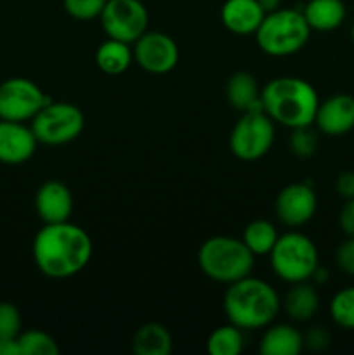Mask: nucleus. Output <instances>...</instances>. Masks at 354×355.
<instances>
[{
    "label": "nucleus",
    "mask_w": 354,
    "mask_h": 355,
    "mask_svg": "<svg viewBox=\"0 0 354 355\" xmlns=\"http://www.w3.org/2000/svg\"><path fill=\"white\" fill-rule=\"evenodd\" d=\"M274 144V121L264 107L242 113L229 135L231 153L242 162H255L266 156Z\"/></svg>",
    "instance_id": "nucleus-7"
},
{
    "label": "nucleus",
    "mask_w": 354,
    "mask_h": 355,
    "mask_svg": "<svg viewBox=\"0 0 354 355\" xmlns=\"http://www.w3.org/2000/svg\"><path fill=\"white\" fill-rule=\"evenodd\" d=\"M108 0H62L65 10L78 21H90L101 16Z\"/></svg>",
    "instance_id": "nucleus-28"
},
{
    "label": "nucleus",
    "mask_w": 354,
    "mask_h": 355,
    "mask_svg": "<svg viewBox=\"0 0 354 355\" xmlns=\"http://www.w3.org/2000/svg\"><path fill=\"white\" fill-rule=\"evenodd\" d=\"M302 349L304 335L288 324L267 326L259 345V352L262 355H298Z\"/></svg>",
    "instance_id": "nucleus-17"
},
{
    "label": "nucleus",
    "mask_w": 354,
    "mask_h": 355,
    "mask_svg": "<svg viewBox=\"0 0 354 355\" xmlns=\"http://www.w3.org/2000/svg\"><path fill=\"white\" fill-rule=\"evenodd\" d=\"M351 37H353V42H354V24H353V30H351Z\"/></svg>",
    "instance_id": "nucleus-37"
},
{
    "label": "nucleus",
    "mask_w": 354,
    "mask_h": 355,
    "mask_svg": "<svg viewBox=\"0 0 354 355\" xmlns=\"http://www.w3.org/2000/svg\"><path fill=\"white\" fill-rule=\"evenodd\" d=\"M335 189L346 200L354 198V172H342L335 180Z\"/></svg>",
    "instance_id": "nucleus-33"
},
{
    "label": "nucleus",
    "mask_w": 354,
    "mask_h": 355,
    "mask_svg": "<svg viewBox=\"0 0 354 355\" xmlns=\"http://www.w3.org/2000/svg\"><path fill=\"white\" fill-rule=\"evenodd\" d=\"M281 307L294 321H309L314 318L319 309L318 290L314 288V284L307 283V281L294 283L281 300Z\"/></svg>",
    "instance_id": "nucleus-18"
},
{
    "label": "nucleus",
    "mask_w": 354,
    "mask_h": 355,
    "mask_svg": "<svg viewBox=\"0 0 354 355\" xmlns=\"http://www.w3.org/2000/svg\"><path fill=\"white\" fill-rule=\"evenodd\" d=\"M333 322L344 329H354V286L340 290L330 302Z\"/></svg>",
    "instance_id": "nucleus-26"
},
{
    "label": "nucleus",
    "mask_w": 354,
    "mask_h": 355,
    "mask_svg": "<svg viewBox=\"0 0 354 355\" xmlns=\"http://www.w3.org/2000/svg\"><path fill=\"white\" fill-rule=\"evenodd\" d=\"M318 134L312 130L311 125L294 128L290 135V148L298 158H309V156L314 155L316 149H318Z\"/></svg>",
    "instance_id": "nucleus-27"
},
{
    "label": "nucleus",
    "mask_w": 354,
    "mask_h": 355,
    "mask_svg": "<svg viewBox=\"0 0 354 355\" xmlns=\"http://www.w3.org/2000/svg\"><path fill=\"white\" fill-rule=\"evenodd\" d=\"M281 300L269 283L246 276L229 284L224 295V312L239 329H260L274 321Z\"/></svg>",
    "instance_id": "nucleus-3"
},
{
    "label": "nucleus",
    "mask_w": 354,
    "mask_h": 355,
    "mask_svg": "<svg viewBox=\"0 0 354 355\" xmlns=\"http://www.w3.org/2000/svg\"><path fill=\"white\" fill-rule=\"evenodd\" d=\"M301 10L311 31L337 30L346 19V3L342 0H309Z\"/></svg>",
    "instance_id": "nucleus-19"
},
{
    "label": "nucleus",
    "mask_w": 354,
    "mask_h": 355,
    "mask_svg": "<svg viewBox=\"0 0 354 355\" xmlns=\"http://www.w3.org/2000/svg\"><path fill=\"white\" fill-rule=\"evenodd\" d=\"M328 279H330V272L321 266L316 267V270L311 276V281H314V284H325L328 283Z\"/></svg>",
    "instance_id": "nucleus-35"
},
{
    "label": "nucleus",
    "mask_w": 354,
    "mask_h": 355,
    "mask_svg": "<svg viewBox=\"0 0 354 355\" xmlns=\"http://www.w3.org/2000/svg\"><path fill=\"white\" fill-rule=\"evenodd\" d=\"M339 224L347 238H354V198L347 200V203L340 210Z\"/></svg>",
    "instance_id": "nucleus-32"
},
{
    "label": "nucleus",
    "mask_w": 354,
    "mask_h": 355,
    "mask_svg": "<svg viewBox=\"0 0 354 355\" xmlns=\"http://www.w3.org/2000/svg\"><path fill=\"white\" fill-rule=\"evenodd\" d=\"M134 44L135 62L153 75H165L179 62V47L162 31H146Z\"/></svg>",
    "instance_id": "nucleus-11"
},
{
    "label": "nucleus",
    "mask_w": 354,
    "mask_h": 355,
    "mask_svg": "<svg viewBox=\"0 0 354 355\" xmlns=\"http://www.w3.org/2000/svg\"><path fill=\"white\" fill-rule=\"evenodd\" d=\"M314 123L319 132L339 137L354 128V97L349 94H337L319 103Z\"/></svg>",
    "instance_id": "nucleus-14"
},
{
    "label": "nucleus",
    "mask_w": 354,
    "mask_h": 355,
    "mask_svg": "<svg viewBox=\"0 0 354 355\" xmlns=\"http://www.w3.org/2000/svg\"><path fill=\"white\" fill-rule=\"evenodd\" d=\"M311 28L301 9H278L264 16L255 40L260 51L273 58L297 54L307 44Z\"/></svg>",
    "instance_id": "nucleus-5"
},
{
    "label": "nucleus",
    "mask_w": 354,
    "mask_h": 355,
    "mask_svg": "<svg viewBox=\"0 0 354 355\" xmlns=\"http://www.w3.org/2000/svg\"><path fill=\"white\" fill-rule=\"evenodd\" d=\"M33 259L44 276L66 279L85 269L92 257V239L69 220L45 224L33 239Z\"/></svg>",
    "instance_id": "nucleus-1"
},
{
    "label": "nucleus",
    "mask_w": 354,
    "mask_h": 355,
    "mask_svg": "<svg viewBox=\"0 0 354 355\" xmlns=\"http://www.w3.org/2000/svg\"><path fill=\"white\" fill-rule=\"evenodd\" d=\"M21 355H59L58 342L40 329L21 331L17 336Z\"/></svg>",
    "instance_id": "nucleus-25"
},
{
    "label": "nucleus",
    "mask_w": 354,
    "mask_h": 355,
    "mask_svg": "<svg viewBox=\"0 0 354 355\" xmlns=\"http://www.w3.org/2000/svg\"><path fill=\"white\" fill-rule=\"evenodd\" d=\"M332 342V336L325 328H312L304 335V347H307L312 352H321L326 350Z\"/></svg>",
    "instance_id": "nucleus-31"
},
{
    "label": "nucleus",
    "mask_w": 354,
    "mask_h": 355,
    "mask_svg": "<svg viewBox=\"0 0 354 355\" xmlns=\"http://www.w3.org/2000/svg\"><path fill=\"white\" fill-rule=\"evenodd\" d=\"M264 16L259 0H226L221 9L222 24L235 35H255Z\"/></svg>",
    "instance_id": "nucleus-16"
},
{
    "label": "nucleus",
    "mask_w": 354,
    "mask_h": 355,
    "mask_svg": "<svg viewBox=\"0 0 354 355\" xmlns=\"http://www.w3.org/2000/svg\"><path fill=\"white\" fill-rule=\"evenodd\" d=\"M274 274L287 283H301L311 279L319 266L316 245L301 232H287L278 238L269 253Z\"/></svg>",
    "instance_id": "nucleus-6"
},
{
    "label": "nucleus",
    "mask_w": 354,
    "mask_h": 355,
    "mask_svg": "<svg viewBox=\"0 0 354 355\" xmlns=\"http://www.w3.org/2000/svg\"><path fill=\"white\" fill-rule=\"evenodd\" d=\"M132 59H134V51L128 47V44L115 38H108L96 51V64L106 75H120L127 71L128 66L132 64Z\"/></svg>",
    "instance_id": "nucleus-22"
},
{
    "label": "nucleus",
    "mask_w": 354,
    "mask_h": 355,
    "mask_svg": "<svg viewBox=\"0 0 354 355\" xmlns=\"http://www.w3.org/2000/svg\"><path fill=\"white\" fill-rule=\"evenodd\" d=\"M260 103L274 123L294 130L314 123L319 97L314 87L305 80L297 76H278L262 87Z\"/></svg>",
    "instance_id": "nucleus-2"
},
{
    "label": "nucleus",
    "mask_w": 354,
    "mask_h": 355,
    "mask_svg": "<svg viewBox=\"0 0 354 355\" xmlns=\"http://www.w3.org/2000/svg\"><path fill=\"white\" fill-rule=\"evenodd\" d=\"M253 253L243 239L215 236L207 239L198 250V266L201 272L217 283L231 284L250 276L253 269Z\"/></svg>",
    "instance_id": "nucleus-4"
},
{
    "label": "nucleus",
    "mask_w": 354,
    "mask_h": 355,
    "mask_svg": "<svg viewBox=\"0 0 354 355\" xmlns=\"http://www.w3.org/2000/svg\"><path fill=\"white\" fill-rule=\"evenodd\" d=\"M318 198L309 184H290L276 196L274 211L278 220L287 227H302L316 214Z\"/></svg>",
    "instance_id": "nucleus-12"
},
{
    "label": "nucleus",
    "mask_w": 354,
    "mask_h": 355,
    "mask_svg": "<svg viewBox=\"0 0 354 355\" xmlns=\"http://www.w3.org/2000/svg\"><path fill=\"white\" fill-rule=\"evenodd\" d=\"M259 3L266 14L274 12V10H278L281 7V0H259Z\"/></svg>",
    "instance_id": "nucleus-36"
},
{
    "label": "nucleus",
    "mask_w": 354,
    "mask_h": 355,
    "mask_svg": "<svg viewBox=\"0 0 354 355\" xmlns=\"http://www.w3.org/2000/svg\"><path fill=\"white\" fill-rule=\"evenodd\" d=\"M335 262L342 272L354 276V238H347L335 253Z\"/></svg>",
    "instance_id": "nucleus-30"
},
{
    "label": "nucleus",
    "mask_w": 354,
    "mask_h": 355,
    "mask_svg": "<svg viewBox=\"0 0 354 355\" xmlns=\"http://www.w3.org/2000/svg\"><path fill=\"white\" fill-rule=\"evenodd\" d=\"M132 350L137 355H170L172 336L163 324L148 322L135 331L132 338Z\"/></svg>",
    "instance_id": "nucleus-21"
},
{
    "label": "nucleus",
    "mask_w": 354,
    "mask_h": 355,
    "mask_svg": "<svg viewBox=\"0 0 354 355\" xmlns=\"http://www.w3.org/2000/svg\"><path fill=\"white\" fill-rule=\"evenodd\" d=\"M0 355H21L17 338H0Z\"/></svg>",
    "instance_id": "nucleus-34"
},
{
    "label": "nucleus",
    "mask_w": 354,
    "mask_h": 355,
    "mask_svg": "<svg viewBox=\"0 0 354 355\" xmlns=\"http://www.w3.org/2000/svg\"><path fill=\"white\" fill-rule=\"evenodd\" d=\"M243 329L235 324H226L214 329L208 336L207 350L210 355H239L243 350Z\"/></svg>",
    "instance_id": "nucleus-24"
},
{
    "label": "nucleus",
    "mask_w": 354,
    "mask_h": 355,
    "mask_svg": "<svg viewBox=\"0 0 354 355\" xmlns=\"http://www.w3.org/2000/svg\"><path fill=\"white\" fill-rule=\"evenodd\" d=\"M51 101L35 82L14 76L0 83V120L31 121V118Z\"/></svg>",
    "instance_id": "nucleus-10"
},
{
    "label": "nucleus",
    "mask_w": 354,
    "mask_h": 355,
    "mask_svg": "<svg viewBox=\"0 0 354 355\" xmlns=\"http://www.w3.org/2000/svg\"><path fill=\"white\" fill-rule=\"evenodd\" d=\"M276 227L269 220H253L243 231V243L253 255H269L278 241Z\"/></svg>",
    "instance_id": "nucleus-23"
},
{
    "label": "nucleus",
    "mask_w": 354,
    "mask_h": 355,
    "mask_svg": "<svg viewBox=\"0 0 354 355\" xmlns=\"http://www.w3.org/2000/svg\"><path fill=\"white\" fill-rule=\"evenodd\" d=\"M21 314L9 302H0V338H17L21 333Z\"/></svg>",
    "instance_id": "nucleus-29"
},
{
    "label": "nucleus",
    "mask_w": 354,
    "mask_h": 355,
    "mask_svg": "<svg viewBox=\"0 0 354 355\" xmlns=\"http://www.w3.org/2000/svg\"><path fill=\"white\" fill-rule=\"evenodd\" d=\"M226 97H228V103L242 113L262 107L259 83L255 76L248 71H236L235 75L229 76L228 85H226Z\"/></svg>",
    "instance_id": "nucleus-20"
},
{
    "label": "nucleus",
    "mask_w": 354,
    "mask_h": 355,
    "mask_svg": "<svg viewBox=\"0 0 354 355\" xmlns=\"http://www.w3.org/2000/svg\"><path fill=\"white\" fill-rule=\"evenodd\" d=\"M37 137L24 121L0 120V163L23 165L37 151Z\"/></svg>",
    "instance_id": "nucleus-13"
},
{
    "label": "nucleus",
    "mask_w": 354,
    "mask_h": 355,
    "mask_svg": "<svg viewBox=\"0 0 354 355\" xmlns=\"http://www.w3.org/2000/svg\"><path fill=\"white\" fill-rule=\"evenodd\" d=\"M35 208L44 224L66 222L73 211V196L68 186L59 180L42 184L35 196Z\"/></svg>",
    "instance_id": "nucleus-15"
},
{
    "label": "nucleus",
    "mask_w": 354,
    "mask_h": 355,
    "mask_svg": "<svg viewBox=\"0 0 354 355\" xmlns=\"http://www.w3.org/2000/svg\"><path fill=\"white\" fill-rule=\"evenodd\" d=\"M85 118L80 107L71 103L45 104L33 118H31V130L40 144L62 146L75 141L83 130Z\"/></svg>",
    "instance_id": "nucleus-8"
},
{
    "label": "nucleus",
    "mask_w": 354,
    "mask_h": 355,
    "mask_svg": "<svg viewBox=\"0 0 354 355\" xmlns=\"http://www.w3.org/2000/svg\"><path fill=\"white\" fill-rule=\"evenodd\" d=\"M99 19L108 38L134 44L148 31L149 14L141 0H108Z\"/></svg>",
    "instance_id": "nucleus-9"
}]
</instances>
